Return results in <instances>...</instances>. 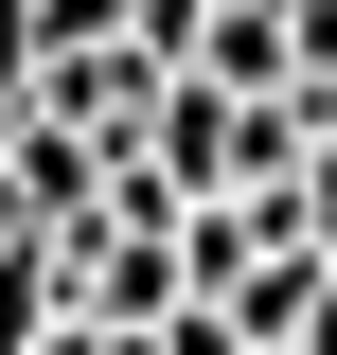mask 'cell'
Returning a JSON list of instances; mask_svg holds the SVG:
<instances>
[{
  "mask_svg": "<svg viewBox=\"0 0 337 355\" xmlns=\"http://www.w3.org/2000/svg\"><path fill=\"white\" fill-rule=\"evenodd\" d=\"M36 107V0H0V125Z\"/></svg>",
  "mask_w": 337,
  "mask_h": 355,
  "instance_id": "6da1fadb",
  "label": "cell"
},
{
  "mask_svg": "<svg viewBox=\"0 0 337 355\" xmlns=\"http://www.w3.org/2000/svg\"><path fill=\"white\" fill-rule=\"evenodd\" d=\"M302 355H337V284H320V320H302Z\"/></svg>",
  "mask_w": 337,
  "mask_h": 355,
  "instance_id": "3957f363",
  "label": "cell"
},
{
  "mask_svg": "<svg viewBox=\"0 0 337 355\" xmlns=\"http://www.w3.org/2000/svg\"><path fill=\"white\" fill-rule=\"evenodd\" d=\"M0 249H36V214H18V142H0Z\"/></svg>",
  "mask_w": 337,
  "mask_h": 355,
  "instance_id": "7a4b0ae2",
  "label": "cell"
}]
</instances>
